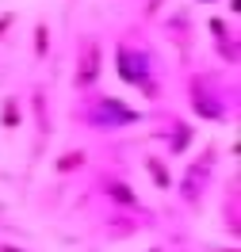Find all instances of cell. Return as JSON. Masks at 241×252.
<instances>
[{
    "instance_id": "obj_9",
    "label": "cell",
    "mask_w": 241,
    "mask_h": 252,
    "mask_svg": "<svg viewBox=\"0 0 241 252\" xmlns=\"http://www.w3.org/2000/svg\"><path fill=\"white\" fill-rule=\"evenodd\" d=\"M46 54H50V27L46 23H34V58L42 62Z\"/></svg>"
},
{
    "instance_id": "obj_5",
    "label": "cell",
    "mask_w": 241,
    "mask_h": 252,
    "mask_svg": "<svg viewBox=\"0 0 241 252\" xmlns=\"http://www.w3.org/2000/svg\"><path fill=\"white\" fill-rule=\"evenodd\" d=\"M210 31H214V42H218V54H222L226 65H238V31L234 23H226L222 16L210 19Z\"/></svg>"
},
{
    "instance_id": "obj_12",
    "label": "cell",
    "mask_w": 241,
    "mask_h": 252,
    "mask_svg": "<svg viewBox=\"0 0 241 252\" xmlns=\"http://www.w3.org/2000/svg\"><path fill=\"white\" fill-rule=\"evenodd\" d=\"M195 4H214V0H195Z\"/></svg>"
},
{
    "instance_id": "obj_6",
    "label": "cell",
    "mask_w": 241,
    "mask_h": 252,
    "mask_svg": "<svg viewBox=\"0 0 241 252\" xmlns=\"http://www.w3.org/2000/svg\"><path fill=\"white\" fill-rule=\"evenodd\" d=\"M0 126H4V130H19V126H23V103H19V95H8V99H4Z\"/></svg>"
},
{
    "instance_id": "obj_4",
    "label": "cell",
    "mask_w": 241,
    "mask_h": 252,
    "mask_svg": "<svg viewBox=\"0 0 241 252\" xmlns=\"http://www.w3.org/2000/svg\"><path fill=\"white\" fill-rule=\"evenodd\" d=\"M100 73H103V42L92 31L77 38V65H73V88L77 92H92Z\"/></svg>"
},
{
    "instance_id": "obj_3",
    "label": "cell",
    "mask_w": 241,
    "mask_h": 252,
    "mask_svg": "<svg viewBox=\"0 0 241 252\" xmlns=\"http://www.w3.org/2000/svg\"><path fill=\"white\" fill-rule=\"evenodd\" d=\"M188 107L195 111V119L207 123L234 119V99H226V88H218V73H195L188 88Z\"/></svg>"
},
{
    "instance_id": "obj_7",
    "label": "cell",
    "mask_w": 241,
    "mask_h": 252,
    "mask_svg": "<svg viewBox=\"0 0 241 252\" xmlns=\"http://www.w3.org/2000/svg\"><path fill=\"white\" fill-rule=\"evenodd\" d=\"M107 195H111L115 203H123V206H138V195H134V191L127 188V184H119V180H115V184H107Z\"/></svg>"
},
{
    "instance_id": "obj_8",
    "label": "cell",
    "mask_w": 241,
    "mask_h": 252,
    "mask_svg": "<svg viewBox=\"0 0 241 252\" xmlns=\"http://www.w3.org/2000/svg\"><path fill=\"white\" fill-rule=\"evenodd\" d=\"M145 168H149V176L157 180V188H161V191H169V188H172V180H169V168H165L157 157H145Z\"/></svg>"
},
{
    "instance_id": "obj_2",
    "label": "cell",
    "mask_w": 241,
    "mask_h": 252,
    "mask_svg": "<svg viewBox=\"0 0 241 252\" xmlns=\"http://www.w3.org/2000/svg\"><path fill=\"white\" fill-rule=\"evenodd\" d=\"M84 99L77 103V119L88 130H123V126H134L142 123V111L127 107L119 95H107V92H80Z\"/></svg>"
},
{
    "instance_id": "obj_1",
    "label": "cell",
    "mask_w": 241,
    "mask_h": 252,
    "mask_svg": "<svg viewBox=\"0 0 241 252\" xmlns=\"http://www.w3.org/2000/svg\"><path fill=\"white\" fill-rule=\"evenodd\" d=\"M115 69H119V77L134 84L138 92H145V99H157V54L153 46L145 42V38H119L115 42Z\"/></svg>"
},
{
    "instance_id": "obj_11",
    "label": "cell",
    "mask_w": 241,
    "mask_h": 252,
    "mask_svg": "<svg viewBox=\"0 0 241 252\" xmlns=\"http://www.w3.org/2000/svg\"><path fill=\"white\" fill-rule=\"evenodd\" d=\"M16 27V12H0V42L8 38V31Z\"/></svg>"
},
{
    "instance_id": "obj_10",
    "label": "cell",
    "mask_w": 241,
    "mask_h": 252,
    "mask_svg": "<svg viewBox=\"0 0 241 252\" xmlns=\"http://www.w3.org/2000/svg\"><path fill=\"white\" fill-rule=\"evenodd\" d=\"M84 164V153H65V160H58V172H69V168H80Z\"/></svg>"
}]
</instances>
